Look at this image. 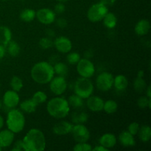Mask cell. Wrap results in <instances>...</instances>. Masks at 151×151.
<instances>
[{
	"mask_svg": "<svg viewBox=\"0 0 151 151\" xmlns=\"http://www.w3.org/2000/svg\"><path fill=\"white\" fill-rule=\"evenodd\" d=\"M53 45L58 52L62 53H68L72 48V44L70 40L64 36H60L55 40Z\"/></svg>",
	"mask_w": 151,
	"mask_h": 151,
	"instance_id": "cell-13",
	"label": "cell"
},
{
	"mask_svg": "<svg viewBox=\"0 0 151 151\" xmlns=\"http://www.w3.org/2000/svg\"><path fill=\"white\" fill-rule=\"evenodd\" d=\"M139 107L141 109H145V108L151 107V99L147 97H142L137 101Z\"/></svg>",
	"mask_w": 151,
	"mask_h": 151,
	"instance_id": "cell-36",
	"label": "cell"
},
{
	"mask_svg": "<svg viewBox=\"0 0 151 151\" xmlns=\"http://www.w3.org/2000/svg\"><path fill=\"white\" fill-rule=\"evenodd\" d=\"M38 105L31 99V100H26L21 103L20 108L22 111L26 112V113L31 114L33 113L36 110V108Z\"/></svg>",
	"mask_w": 151,
	"mask_h": 151,
	"instance_id": "cell-22",
	"label": "cell"
},
{
	"mask_svg": "<svg viewBox=\"0 0 151 151\" xmlns=\"http://www.w3.org/2000/svg\"><path fill=\"white\" fill-rule=\"evenodd\" d=\"M77 71L82 78H90L95 72V67L88 58H83L77 63Z\"/></svg>",
	"mask_w": 151,
	"mask_h": 151,
	"instance_id": "cell-7",
	"label": "cell"
},
{
	"mask_svg": "<svg viewBox=\"0 0 151 151\" xmlns=\"http://www.w3.org/2000/svg\"><path fill=\"white\" fill-rule=\"evenodd\" d=\"M7 128L14 134L23 131L25 125V118L21 111L12 109L7 114Z\"/></svg>",
	"mask_w": 151,
	"mask_h": 151,
	"instance_id": "cell-4",
	"label": "cell"
},
{
	"mask_svg": "<svg viewBox=\"0 0 151 151\" xmlns=\"http://www.w3.org/2000/svg\"><path fill=\"white\" fill-rule=\"evenodd\" d=\"M119 142L124 147H132L135 145V139L134 135L130 134L128 131H123L119 136Z\"/></svg>",
	"mask_w": 151,
	"mask_h": 151,
	"instance_id": "cell-19",
	"label": "cell"
},
{
	"mask_svg": "<svg viewBox=\"0 0 151 151\" xmlns=\"http://www.w3.org/2000/svg\"><path fill=\"white\" fill-rule=\"evenodd\" d=\"M85 56L86 57V58H91V57H92V52H91V51H89V50H88V51H86Z\"/></svg>",
	"mask_w": 151,
	"mask_h": 151,
	"instance_id": "cell-46",
	"label": "cell"
},
{
	"mask_svg": "<svg viewBox=\"0 0 151 151\" xmlns=\"http://www.w3.org/2000/svg\"><path fill=\"white\" fill-rule=\"evenodd\" d=\"M50 83V90L56 95H60L64 93L67 88V83L64 77L58 76L53 78Z\"/></svg>",
	"mask_w": 151,
	"mask_h": 151,
	"instance_id": "cell-10",
	"label": "cell"
},
{
	"mask_svg": "<svg viewBox=\"0 0 151 151\" xmlns=\"http://www.w3.org/2000/svg\"><path fill=\"white\" fill-rule=\"evenodd\" d=\"M19 96L17 91L13 90H8L3 96V103L7 109H14L19 103Z\"/></svg>",
	"mask_w": 151,
	"mask_h": 151,
	"instance_id": "cell-12",
	"label": "cell"
},
{
	"mask_svg": "<svg viewBox=\"0 0 151 151\" xmlns=\"http://www.w3.org/2000/svg\"><path fill=\"white\" fill-rule=\"evenodd\" d=\"M0 86H1V84H0Z\"/></svg>",
	"mask_w": 151,
	"mask_h": 151,
	"instance_id": "cell-55",
	"label": "cell"
},
{
	"mask_svg": "<svg viewBox=\"0 0 151 151\" xmlns=\"http://www.w3.org/2000/svg\"><path fill=\"white\" fill-rule=\"evenodd\" d=\"M35 12L32 9H24L20 13V19L25 22H30L35 18Z\"/></svg>",
	"mask_w": 151,
	"mask_h": 151,
	"instance_id": "cell-27",
	"label": "cell"
},
{
	"mask_svg": "<svg viewBox=\"0 0 151 151\" xmlns=\"http://www.w3.org/2000/svg\"><path fill=\"white\" fill-rule=\"evenodd\" d=\"M150 29V24L147 19L139 21L135 26V32L138 35H145L148 33Z\"/></svg>",
	"mask_w": 151,
	"mask_h": 151,
	"instance_id": "cell-18",
	"label": "cell"
},
{
	"mask_svg": "<svg viewBox=\"0 0 151 151\" xmlns=\"http://www.w3.org/2000/svg\"><path fill=\"white\" fill-rule=\"evenodd\" d=\"M6 52V50H5V47L1 44H0V59L3 58L5 55Z\"/></svg>",
	"mask_w": 151,
	"mask_h": 151,
	"instance_id": "cell-42",
	"label": "cell"
},
{
	"mask_svg": "<svg viewBox=\"0 0 151 151\" xmlns=\"http://www.w3.org/2000/svg\"><path fill=\"white\" fill-rule=\"evenodd\" d=\"M4 126V119H3L2 116L0 115V130L1 129V128Z\"/></svg>",
	"mask_w": 151,
	"mask_h": 151,
	"instance_id": "cell-48",
	"label": "cell"
},
{
	"mask_svg": "<svg viewBox=\"0 0 151 151\" xmlns=\"http://www.w3.org/2000/svg\"><path fill=\"white\" fill-rule=\"evenodd\" d=\"M81 60V56L78 52H71L66 57V60L69 64H77Z\"/></svg>",
	"mask_w": 151,
	"mask_h": 151,
	"instance_id": "cell-35",
	"label": "cell"
},
{
	"mask_svg": "<svg viewBox=\"0 0 151 151\" xmlns=\"http://www.w3.org/2000/svg\"><path fill=\"white\" fill-rule=\"evenodd\" d=\"M10 86L12 89L15 91H19L23 87V82L20 78L17 76H13L10 81Z\"/></svg>",
	"mask_w": 151,
	"mask_h": 151,
	"instance_id": "cell-32",
	"label": "cell"
},
{
	"mask_svg": "<svg viewBox=\"0 0 151 151\" xmlns=\"http://www.w3.org/2000/svg\"><path fill=\"white\" fill-rule=\"evenodd\" d=\"M103 20L105 26L106 27L109 28V29H112V28L115 27V26L116 25V22H117L116 16L113 13H109V12L105 16Z\"/></svg>",
	"mask_w": 151,
	"mask_h": 151,
	"instance_id": "cell-24",
	"label": "cell"
},
{
	"mask_svg": "<svg viewBox=\"0 0 151 151\" xmlns=\"http://www.w3.org/2000/svg\"><path fill=\"white\" fill-rule=\"evenodd\" d=\"M91 150V146L86 142H78L73 148L74 151H90Z\"/></svg>",
	"mask_w": 151,
	"mask_h": 151,
	"instance_id": "cell-37",
	"label": "cell"
},
{
	"mask_svg": "<svg viewBox=\"0 0 151 151\" xmlns=\"http://www.w3.org/2000/svg\"><path fill=\"white\" fill-rule=\"evenodd\" d=\"M147 97L148 98H151V91H150V86H148L147 88Z\"/></svg>",
	"mask_w": 151,
	"mask_h": 151,
	"instance_id": "cell-47",
	"label": "cell"
},
{
	"mask_svg": "<svg viewBox=\"0 0 151 151\" xmlns=\"http://www.w3.org/2000/svg\"><path fill=\"white\" fill-rule=\"evenodd\" d=\"M108 6L103 2L94 4L88 9L87 12V17L91 22H97L103 20L108 13Z\"/></svg>",
	"mask_w": 151,
	"mask_h": 151,
	"instance_id": "cell-6",
	"label": "cell"
},
{
	"mask_svg": "<svg viewBox=\"0 0 151 151\" xmlns=\"http://www.w3.org/2000/svg\"><path fill=\"white\" fill-rule=\"evenodd\" d=\"M139 128H140L139 124L138 122H134L129 125V126H128V131L130 133V134H132V135L135 136L138 134Z\"/></svg>",
	"mask_w": 151,
	"mask_h": 151,
	"instance_id": "cell-38",
	"label": "cell"
},
{
	"mask_svg": "<svg viewBox=\"0 0 151 151\" xmlns=\"http://www.w3.org/2000/svg\"><path fill=\"white\" fill-rule=\"evenodd\" d=\"M15 134L9 129L0 131V147L4 148L10 146L14 140Z\"/></svg>",
	"mask_w": 151,
	"mask_h": 151,
	"instance_id": "cell-16",
	"label": "cell"
},
{
	"mask_svg": "<svg viewBox=\"0 0 151 151\" xmlns=\"http://www.w3.org/2000/svg\"><path fill=\"white\" fill-rule=\"evenodd\" d=\"M46 33H47V35L48 38H52L55 36V32L51 29H48L46 30Z\"/></svg>",
	"mask_w": 151,
	"mask_h": 151,
	"instance_id": "cell-45",
	"label": "cell"
},
{
	"mask_svg": "<svg viewBox=\"0 0 151 151\" xmlns=\"http://www.w3.org/2000/svg\"><path fill=\"white\" fill-rule=\"evenodd\" d=\"M88 116L83 111H77L73 113L72 116V122L75 124H83L87 122Z\"/></svg>",
	"mask_w": 151,
	"mask_h": 151,
	"instance_id": "cell-25",
	"label": "cell"
},
{
	"mask_svg": "<svg viewBox=\"0 0 151 151\" xmlns=\"http://www.w3.org/2000/svg\"><path fill=\"white\" fill-rule=\"evenodd\" d=\"M20 1H24V0H20Z\"/></svg>",
	"mask_w": 151,
	"mask_h": 151,
	"instance_id": "cell-54",
	"label": "cell"
},
{
	"mask_svg": "<svg viewBox=\"0 0 151 151\" xmlns=\"http://www.w3.org/2000/svg\"><path fill=\"white\" fill-rule=\"evenodd\" d=\"M47 110L49 114L55 119H62L69 114L70 106L68 100L63 97H55L48 102Z\"/></svg>",
	"mask_w": 151,
	"mask_h": 151,
	"instance_id": "cell-3",
	"label": "cell"
},
{
	"mask_svg": "<svg viewBox=\"0 0 151 151\" xmlns=\"http://www.w3.org/2000/svg\"><path fill=\"white\" fill-rule=\"evenodd\" d=\"M128 79L124 75H119L117 76H116V78H114L113 86L117 91H124V90L126 89V88L128 87Z\"/></svg>",
	"mask_w": 151,
	"mask_h": 151,
	"instance_id": "cell-21",
	"label": "cell"
},
{
	"mask_svg": "<svg viewBox=\"0 0 151 151\" xmlns=\"http://www.w3.org/2000/svg\"><path fill=\"white\" fill-rule=\"evenodd\" d=\"M117 103L114 101V100H107L106 102L104 103V106H103V110L105 111V112H106L107 114H114L116 111L117 110Z\"/></svg>",
	"mask_w": 151,
	"mask_h": 151,
	"instance_id": "cell-30",
	"label": "cell"
},
{
	"mask_svg": "<svg viewBox=\"0 0 151 151\" xmlns=\"http://www.w3.org/2000/svg\"><path fill=\"white\" fill-rule=\"evenodd\" d=\"M114 83V77L109 72H103L97 76L96 84L99 90L108 91L112 88Z\"/></svg>",
	"mask_w": 151,
	"mask_h": 151,
	"instance_id": "cell-9",
	"label": "cell"
},
{
	"mask_svg": "<svg viewBox=\"0 0 151 151\" xmlns=\"http://www.w3.org/2000/svg\"><path fill=\"white\" fill-rule=\"evenodd\" d=\"M58 2H61V3H64V2H66V1H68V0H57Z\"/></svg>",
	"mask_w": 151,
	"mask_h": 151,
	"instance_id": "cell-50",
	"label": "cell"
},
{
	"mask_svg": "<svg viewBox=\"0 0 151 151\" xmlns=\"http://www.w3.org/2000/svg\"><path fill=\"white\" fill-rule=\"evenodd\" d=\"M25 151H42L46 147V139L43 132L36 128L28 131L22 139Z\"/></svg>",
	"mask_w": 151,
	"mask_h": 151,
	"instance_id": "cell-1",
	"label": "cell"
},
{
	"mask_svg": "<svg viewBox=\"0 0 151 151\" xmlns=\"http://www.w3.org/2000/svg\"><path fill=\"white\" fill-rule=\"evenodd\" d=\"M22 150H24L22 140H18L14 144V146H13V148L12 149V151H21Z\"/></svg>",
	"mask_w": 151,
	"mask_h": 151,
	"instance_id": "cell-41",
	"label": "cell"
},
{
	"mask_svg": "<svg viewBox=\"0 0 151 151\" xmlns=\"http://www.w3.org/2000/svg\"><path fill=\"white\" fill-rule=\"evenodd\" d=\"M73 125L69 122L66 121H60L58 122L53 127V132L55 134L58 136L66 135L69 133H71Z\"/></svg>",
	"mask_w": 151,
	"mask_h": 151,
	"instance_id": "cell-15",
	"label": "cell"
},
{
	"mask_svg": "<svg viewBox=\"0 0 151 151\" xmlns=\"http://www.w3.org/2000/svg\"><path fill=\"white\" fill-rule=\"evenodd\" d=\"M55 13H58V14H62L65 12V10H66V7H65V5L63 4V3L58 2V4H55Z\"/></svg>",
	"mask_w": 151,
	"mask_h": 151,
	"instance_id": "cell-39",
	"label": "cell"
},
{
	"mask_svg": "<svg viewBox=\"0 0 151 151\" xmlns=\"http://www.w3.org/2000/svg\"><path fill=\"white\" fill-rule=\"evenodd\" d=\"M55 74H57L58 76L64 77L67 75L68 73V67L65 63H61V62H56L53 66Z\"/></svg>",
	"mask_w": 151,
	"mask_h": 151,
	"instance_id": "cell-28",
	"label": "cell"
},
{
	"mask_svg": "<svg viewBox=\"0 0 151 151\" xmlns=\"http://www.w3.org/2000/svg\"><path fill=\"white\" fill-rule=\"evenodd\" d=\"M99 142H100V145L103 146L109 150L116 145V138L114 134H106L100 137Z\"/></svg>",
	"mask_w": 151,
	"mask_h": 151,
	"instance_id": "cell-17",
	"label": "cell"
},
{
	"mask_svg": "<svg viewBox=\"0 0 151 151\" xmlns=\"http://www.w3.org/2000/svg\"><path fill=\"white\" fill-rule=\"evenodd\" d=\"M11 39V30L6 26H0V44L6 47Z\"/></svg>",
	"mask_w": 151,
	"mask_h": 151,
	"instance_id": "cell-20",
	"label": "cell"
},
{
	"mask_svg": "<svg viewBox=\"0 0 151 151\" xmlns=\"http://www.w3.org/2000/svg\"><path fill=\"white\" fill-rule=\"evenodd\" d=\"M139 137L143 142L150 141L151 138V128L148 125H143L139 130Z\"/></svg>",
	"mask_w": 151,
	"mask_h": 151,
	"instance_id": "cell-23",
	"label": "cell"
},
{
	"mask_svg": "<svg viewBox=\"0 0 151 151\" xmlns=\"http://www.w3.org/2000/svg\"><path fill=\"white\" fill-rule=\"evenodd\" d=\"M74 90L75 94L83 99H86L92 94L94 91V86L89 78L81 77L75 83Z\"/></svg>",
	"mask_w": 151,
	"mask_h": 151,
	"instance_id": "cell-5",
	"label": "cell"
},
{
	"mask_svg": "<svg viewBox=\"0 0 151 151\" xmlns=\"http://www.w3.org/2000/svg\"><path fill=\"white\" fill-rule=\"evenodd\" d=\"M1 1H7V0H1Z\"/></svg>",
	"mask_w": 151,
	"mask_h": 151,
	"instance_id": "cell-53",
	"label": "cell"
},
{
	"mask_svg": "<svg viewBox=\"0 0 151 151\" xmlns=\"http://www.w3.org/2000/svg\"><path fill=\"white\" fill-rule=\"evenodd\" d=\"M69 106H72L74 109H81L83 106V98L79 97L77 94H73L69 97L68 100Z\"/></svg>",
	"mask_w": 151,
	"mask_h": 151,
	"instance_id": "cell-26",
	"label": "cell"
},
{
	"mask_svg": "<svg viewBox=\"0 0 151 151\" xmlns=\"http://www.w3.org/2000/svg\"><path fill=\"white\" fill-rule=\"evenodd\" d=\"M67 21L63 18H59L56 20V25L60 28H65L67 26Z\"/></svg>",
	"mask_w": 151,
	"mask_h": 151,
	"instance_id": "cell-40",
	"label": "cell"
},
{
	"mask_svg": "<svg viewBox=\"0 0 151 151\" xmlns=\"http://www.w3.org/2000/svg\"><path fill=\"white\" fill-rule=\"evenodd\" d=\"M53 42L51 38L48 37H44L40 39L39 46L43 49V50H48L50 47H52Z\"/></svg>",
	"mask_w": 151,
	"mask_h": 151,
	"instance_id": "cell-34",
	"label": "cell"
},
{
	"mask_svg": "<svg viewBox=\"0 0 151 151\" xmlns=\"http://www.w3.org/2000/svg\"><path fill=\"white\" fill-rule=\"evenodd\" d=\"M146 87H147V85H146V82L143 78H139V77H137L136 78V80L134 82V88L137 92L142 93L146 90Z\"/></svg>",
	"mask_w": 151,
	"mask_h": 151,
	"instance_id": "cell-31",
	"label": "cell"
},
{
	"mask_svg": "<svg viewBox=\"0 0 151 151\" xmlns=\"http://www.w3.org/2000/svg\"><path fill=\"white\" fill-rule=\"evenodd\" d=\"M6 47H7V52L12 57H16L20 52V46L16 41H10Z\"/></svg>",
	"mask_w": 151,
	"mask_h": 151,
	"instance_id": "cell-29",
	"label": "cell"
},
{
	"mask_svg": "<svg viewBox=\"0 0 151 151\" xmlns=\"http://www.w3.org/2000/svg\"><path fill=\"white\" fill-rule=\"evenodd\" d=\"M86 105L88 109L94 112H99L103 110L104 101L102 98L97 96H90L88 97Z\"/></svg>",
	"mask_w": 151,
	"mask_h": 151,
	"instance_id": "cell-14",
	"label": "cell"
},
{
	"mask_svg": "<svg viewBox=\"0 0 151 151\" xmlns=\"http://www.w3.org/2000/svg\"><path fill=\"white\" fill-rule=\"evenodd\" d=\"M137 77H139V78H143L144 77V72L142 70H140L139 72H138V75Z\"/></svg>",
	"mask_w": 151,
	"mask_h": 151,
	"instance_id": "cell-49",
	"label": "cell"
},
{
	"mask_svg": "<svg viewBox=\"0 0 151 151\" xmlns=\"http://www.w3.org/2000/svg\"><path fill=\"white\" fill-rule=\"evenodd\" d=\"M30 75L32 79L37 83L47 84L54 78L53 66L49 62H38L32 66Z\"/></svg>",
	"mask_w": 151,
	"mask_h": 151,
	"instance_id": "cell-2",
	"label": "cell"
},
{
	"mask_svg": "<svg viewBox=\"0 0 151 151\" xmlns=\"http://www.w3.org/2000/svg\"><path fill=\"white\" fill-rule=\"evenodd\" d=\"M115 1H116V0H101V2H103V4H106V6L113 5V4H114Z\"/></svg>",
	"mask_w": 151,
	"mask_h": 151,
	"instance_id": "cell-44",
	"label": "cell"
},
{
	"mask_svg": "<svg viewBox=\"0 0 151 151\" xmlns=\"http://www.w3.org/2000/svg\"><path fill=\"white\" fill-rule=\"evenodd\" d=\"M71 133L75 141L77 142H86L90 138L89 131L83 124H76L73 125Z\"/></svg>",
	"mask_w": 151,
	"mask_h": 151,
	"instance_id": "cell-8",
	"label": "cell"
},
{
	"mask_svg": "<svg viewBox=\"0 0 151 151\" xmlns=\"http://www.w3.org/2000/svg\"><path fill=\"white\" fill-rule=\"evenodd\" d=\"M1 101H0V109H1Z\"/></svg>",
	"mask_w": 151,
	"mask_h": 151,
	"instance_id": "cell-51",
	"label": "cell"
},
{
	"mask_svg": "<svg viewBox=\"0 0 151 151\" xmlns=\"http://www.w3.org/2000/svg\"><path fill=\"white\" fill-rule=\"evenodd\" d=\"M1 150H2V147H0V151H1Z\"/></svg>",
	"mask_w": 151,
	"mask_h": 151,
	"instance_id": "cell-52",
	"label": "cell"
},
{
	"mask_svg": "<svg viewBox=\"0 0 151 151\" xmlns=\"http://www.w3.org/2000/svg\"><path fill=\"white\" fill-rule=\"evenodd\" d=\"M35 17L43 24H50L55 21V13L49 8H41L35 13Z\"/></svg>",
	"mask_w": 151,
	"mask_h": 151,
	"instance_id": "cell-11",
	"label": "cell"
},
{
	"mask_svg": "<svg viewBox=\"0 0 151 151\" xmlns=\"http://www.w3.org/2000/svg\"><path fill=\"white\" fill-rule=\"evenodd\" d=\"M91 150H94V151H109V149H107L106 147H103L102 145H99V146H96L94 148H93Z\"/></svg>",
	"mask_w": 151,
	"mask_h": 151,
	"instance_id": "cell-43",
	"label": "cell"
},
{
	"mask_svg": "<svg viewBox=\"0 0 151 151\" xmlns=\"http://www.w3.org/2000/svg\"><path fill=\"white\" fill-rule=\"evenodd\" d=\"M47 99V96L44 91H36V92L33 94L32 100H33V101L38 106V105L45 103Z\"/></svg>",
	"mask_w": 151,
	"mask_h": 151,
	"instance_id": "cell-33",
	"label": "cell"
}]
</instances>
